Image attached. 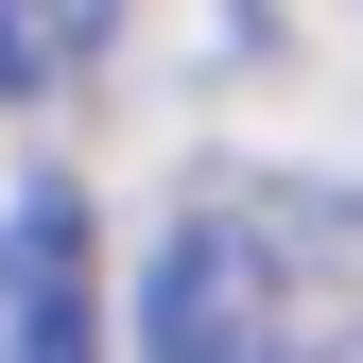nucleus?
<instances>
[{"label":"nucleus","instance_id":"f257e3e1","mask_svg":"<svg viewBox=\"0 0 363 363\" xmlns=\"http://www.w3.org/2000/svg\"><path fill=\"white\" fill-rule=\"evenodd\" d=\"M0 363H104V225L69 173L0 208Z\"/></svg>","mask_w":363,"mask_h":363},{"label":"nucleus","instance_id":"7ed1b4c3","mask_svg":"<svg viewBox=\"0 0 363 363\" xmlns=\"http://www.w3.org/2000/svg\"><path fill=\"white\" fill-rule=\"evenodd\" d=\"M121 0H0V104H35V86H69L86 52H104Z\"/></svg>","mask_w":363,"mask_h":363},{"label":"nucleus","instance_id":"f03ea898","mask_svg":"<svg viewBox=\"0 0 363 363\" xmlns=\"http://www.w3.org/2000/svg\"><path fill=\"white\" fill-rule=\"evenodd\" d=\"M139 363H294V329H277V277H259V242H242L225 208L156 242V294H139Z\"/></svg>","mask_w":363,"mask_h":363}]
</instances>
